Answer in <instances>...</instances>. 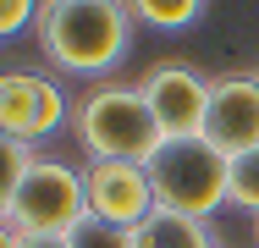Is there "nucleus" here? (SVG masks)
Here are the masks:
<instances>
[{"mask_svg":"<svg viewBox=\"0 0 259 248\" xmlns=\"http://www.w3.org/2000/svg\"><path fill=\"white\" fill-rule=\"evenodd\" d=\"M39 50L66 77H110L133 45V6L121 0H45Z\"/></svg>","mask_w":259,"mask_h":248,"instance_id":"1","label":"nucleus"},{"mask_svg":"<svg viewBox=\"0 0 259 248\" xmlns=\"http://www.w3.org/2000/svg\"><path fill=\"white\" fill-rule=\"evenodd\" d=\"M72 133L89 149V160H133V166H149L155 149L165 144L138 83H100L83 99H72Z\"/></svg>","mask_w":259,"mask_h":248,"instance_id":"2","label":"nucleus"},{"mask_svg":"<svg viewBox=\"0 0 259 248\" xmlns=\"http://www.w3.org/2000/svg\"><path fill=\"white\" fill-rule=\"evenodd\" d=\"M226 154L209 138H165L149 160V188H155V210L171 215H193L209 221L226 204Z\"/></svg>","mask_w":259,"mask_h":248,"instance_id":"3","label":"nucleus"},{"mask_svg":"<svg viewBox=\"0 0 259 248\" xmlns=\"http://www.w3.org/2000/svg\"><path fill=\"white\" fill-rule=\"evenodd\" d=\"M89 215V193H83V171L55 160V154H39L17 188V204H11V232L22 237H66L77 221Z\"/></svg>","mask_w":259,"mask_h":248,"instance_id":"4","label":"nucleus"},{"mask_svg":"<svg viewBox=\"0 0 259 248\" xmlns=\"http://www.w3.org/2000/svg\"><path fill=\"white\" fill-rule=\"evenodd\" d=\"M72 121V99L45 72H0V133L22 144H45Z\"/></svg>","mask_w":259,"mask_h":248,"instance_id":"5","label":"nucleus"},{"mask_svg":"<svg viewBox=\"0 0 259 248\" xmlns=\"http://www.w3.org/2000/svg\"><path fill=\"white\" fill-rule=\"evenodd\" d=\"M144 99H149V110H155L160 133L165 138H204V116H209V77H199L193 66H182V61H160L144 72Z\"/></svg>","mask_w":259,"mask_h":248,"instance_id":"6","label":"nucleus"},{"mask_svg":"<svg viewBox=\"0 0 259 248\" xmlns=\"http://www.w3.org/2000/svg\"><path fill=\"white\" fill-rule=\"evenodd\" d=\"M83 193H89V215L116 221V226H144L155 215L149 166H133V160H89L83 166Z\"/></svg>","mask_w":259,"mask_h":248,"instance_id":"7","label":"nucleus"},{"mask_svg":"<svg viewBox=\"0 0 259 248\" xmlns=\"http://www.w3.org/2000/svg\"><path fill=\"white\" fill-rule=\"evenodd\" d=\"M204 138L221 149L226 160L259 149V72H226V77H215Z\"/></svg>","mask_w":259,"mask_h":248,"instance_id":"8","label":"nucleus"},{"mask_svg":"<svg viewBox=\"0 0 259 248\" xmlns=\"http://www.w3.org/2000/svg\"><path fill=\"white\" fill-rule=\"evenodd\" d=\"M133 237H138V248H215L209 221L171 215V210H155L144 226H133Z\"/></svg>","mask_w":259,"mask_h":248,"instance_id":"9","label":"nucleus"},{"mask_svg":"<svg viewBox=\"0 0 259 248\" xmlns=\"http://www.w3.org/2000/svg\"><path fill=\"white\" fill-rule=\"evenodd\" d=\"M33 160H39L33 144L0 133V221H6V226H11V204H17V188H22V177H28Z\"/></svg>","mask_w":259,"mask_h":248,"instance_id":"10","label":"nucleus"},{"mask_svg":"<svg viewBox=\"0 0 259 248\" xmlns=\"http://www.w3.org/2000/svg\"><path fill=\"white\" fill-rule=\"evenodd\" d=\"M204 11V0H133V22H149V28H193Z\"/></svg>","mask_w":259,"mask_h":248,"instance_id":"11","label":"nucleus"},{"mask_svg":"<svg viewBox=\"0 0 259 248\" xmlns=\"http://www.w3.org/2000/svg\"><path fill=\"white\" fill-rule=\"evenodd\" d=\"M226 204L259 215V149L232 154V166H226Z\"/></svg>","mask_w":259,"mask_h":248,"instance_id":"12","label":"nucleus"},{"mask_svg":"<svg viewBox=\"0 0 259 248\" xmlns=\"http://www.w3.org/2000/svg\"><path fill=\"white\" fill-rule=\"evenodd\" d=\"M72 248H138L133 226H116V221H100V215H83L72 232H66Z\"/></svg>","mask_w":259,"mask_h":248,"instance_id":"13","label":"nucleus"},{"mask_svg":"<svg viewBox=\"0 0 259 248\" xmlns=\"http://www.w3.org/2000/svg\"><path fill=\"white\" fill-rule=\"evenodd\" d=\"M22 28H39V0H0V39H17Z\"/></svg>","mask_w":259,"mask_h":248,"instance_id":"14","label":"nucleus"},{"mask_svg":"<svg viewBox=\"0 0 259 248\" xmlns=\"http://www.w3.org/2000/svg\"><path fill=\"white\" fill-rule=\"evenodd\" d=\"M17 248H72V243H66V237H22V232H17Z\"/></svg>","mask_w":259,"mask_h":248,"instance_id":"15","label":"nucleus"},{"mask_svg":"<svg viewBox=\"0 0 259 248\" xmlns=\"http://www.w3.org/2000/svg\"><path fill=\"white\" fill-rule=\"evenodd\" d=\"M0 248H17V232H11L6 221H0Z\"/></svg>","mask_w":259,"mask_h":248,"instance_id":"16","label":"nucleus"},{"mask_svg":"<svg viewBox=\"0 0 259 248\" xmlns=\"http://www.w3.org/2000/svg\"><path fill=\"white\" fill-rule=\"evenodd\" d=\"M254 248H259V215H254Z\"/></svg>","mask_w":259,"mask_h":248,"instance_id":"17","label":"nucleus"}]
</instances>
